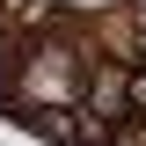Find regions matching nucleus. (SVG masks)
I'll list each match as a JSON object with an SVG mask.
<instances>
[{
  "mask_svg": "<svg viewBox=\"0 0 146 146\" xmlns=\"http://www.w3.org/2000/svg\"><path fill=\"white\" fill-rule=\"evenodd\" d=\"M88 110H102L110 124L117 117H131V66H110V58H95L88 66V95H80Z\"/></svg>",
  "mask_w": 146,
  "mask_h": 146,
  "instance_id": "1",
  "label": "nucleus"
},
{
  "mask_svg": "<svg viewBox=\"0 0 146 146\" xmlns=\"http://www.w3.org/2000/svg\"><path fill=\"white\" fill-rule=\"evenodd\" d=\"M131 110L146 117V66H131Z\"/></svg>",
  "mask_w": 146,
  "mask_h": 146,
  "instance_id": "2",
  "label": "nucleus"
},
{
  "mask_svg": "<svg viewBox=\"0 0 146 146\" xmlns=\"http://www.w3.org/2000/svg\"><path fill=\"white\" fill-rule=\"evenodd\" d=\"M7 102H15V73H7V58H0V117H7Z\"/></svg>",
  "mask_w": 146,
  "mask_h": 146,
  "instance_id": "3",
  "label": "nucleus"
}]
</instances>
